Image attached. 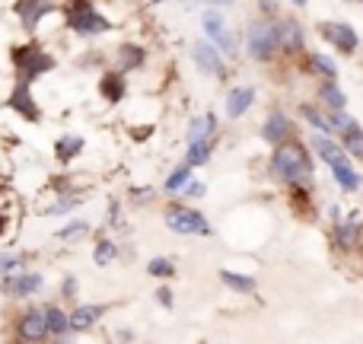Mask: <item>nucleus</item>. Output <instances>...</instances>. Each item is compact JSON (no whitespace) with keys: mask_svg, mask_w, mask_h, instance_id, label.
I'll list each match as a JSON object with an SVG mask.
<instances>
[{"mask_svg":"<svg viewBox=\"0 0 363 344\" xmlns=\"http://www.w3.org/2000/svg\"><path fill=\"white\" fill-rule=\"evenodd\" d=\"M220 284H226L230 290H236V294H242V296H252L258 290V284H255V277L252 274H239V271H233V268H220Z\"/></svg>","mask_w":363,"mask_h":344,"instance_id":"23","label":"nucleus"},{"mask_svg":"<svg viewBox=\"0 0 363 344\" xmlns=\"http://www.w3.org/2000/svg\"><path fill=\"white\" fill-rule=\"evenodd\" d=\"M77 294H80V281H77V277L74 274H67V277H64V281H61V300H77Z\"/></svg>","mask_w":363,"mask_h":344,"instance_id":"35","label":"nucleus"},{"mask_svg":"<svg viewBox=\"0 0 363 344\" xmlns=\"http://www.w3.org/2000/svg\"><path fill=\"white\" fill-rule=\"evenodd\" d=\"M118 245L112 243V239H106V236H96V245H93V262L99 265V268H106V265H112L115 258H118Z\"/></svg>","mask_w":363,"mask_h":344,"instance_id":"28","label":"nucleus"},{"mask_svg":"<svg viewBox=\"0 0 363 344\" xmlns=\"http://www.w3.org/2000/svg\"><path fill=\"white\" fill-rule=\"evenodd\" d=\"M277 26H281V51H287V55H303V51H306V32H303L300 19L284 16V19H277Z\"/></svg>","mask_w":363,"mask_h":344,"instance_id":"15","label":"nucleus"},{"mask_svg":"<svg viewBox=\"0 0 363 344\" xmlns=\"http://www.w3.org/2000/svg\"><path fill=\"white\" fill-rule=\"evenodd\" d=\"M300 118L306 121L313 131H322V134H335V125L328 115H322L315 106H309V102H300Z\"/></svg>","mask_w":363,"mask_h":344,"instance_id":"25","label":"nucleus"},{"mask_svg":"<svg viewBox=\"0 0 363 344\" xmlns=\"http://www.w3.org/2000/svg\"><path fill=\"white\" fill-rule=\"evenodd\" d=\"M45 287V274L38 271H13V274L0 277V294L10 296V300H29V296L42 294Z\"/></svg>","mask_w":363,"mask_h":344,"instance_id":"8","label":"nucleus"},{"mask_svg":"<svg viewBox=\"0 0 363 344\" xmlns=\"http://www.w3.org/2000/svg\"><path fill=\"white\" fill-rule=\"evenodd\" d=\"M252 106H255V87H233L230 93H226L223 112L230 121H236V118H242Z\"/></svg>","mask_w":363,"mask_h":344,"instance_id":"18","label":"nucleus"},{"mask_svg":"<svg viewBox=\"0 0 363 344\" xmlns=\"http://www.w3.org/2000/svg\"><path fill=\"white\" fill-rule=\"evenodd\" d=\"M204 194H207L204 182H188V185L182 188V198H204Z\"/></svg>","mask_w":363,"mask_h":344,"instance_id":"36","label":"nucleus"},{"mask_svg":"<svg viewBox=\"0 0 363 344\" xmlns=\"http://www.w3.org/2000/svg\"><path fill=\"white\" fill-rule=\"evenodd\" d=\"M306 4H309V0H294V6H300V10H303Z\"/></svg>","mask_w":363,"mask_h":344,"instance_id":"43","label":"nucleus"},{"mask_svg":"<svg viewBox=\"0 0 363 344\" xmlns=\"http://www.w3.org/2000/svg\"><path fill=\"white\" fill-rule=\"evenodd\" d=\"M306 64H309V70H315V74L322 77V80H338V64H335L328 55H322V51L306 55Z\"/></svg>","mask_w":363,"mask_h":344,"instance_id":"26","label":"nucleus"},{"mask_svg":"<svg viewBox=\"0 0 363 344\" xmlns=\"http://www.w3.org/2000/svg\"><path fill=\"white\" fill-rule=\"evenodd\" d=\"M147 274L150 277H160V281H169V277H176V262L166 255H157L147 262Z\"/></svg>","mask_w":363,"mask_h":344,"instance_id":"30","label":"nucleus"},{"mask_svg":"<svg viewBox=\"0 0 363 344\" xmlns=\"http://www.w3.org/2000/svg\"><path fill=\"white\" fill-rule=\"evenodd\" d=\"M45 319H48L51 338H70L74 335V322H70V313H64L57 303H45Z\"/></svg>","mask_w":363,"mask_h":344,"instance_id":"21","label":"nucleus"},{"mask_svg":"<svg viewBox=\"0 0 363 344\" xmlns=\"http://www.w3.org/2000/svg\"><path fill=\"white\" fill-rule=\"evenodd\" d=\"M13 335L19 341H48L51 338V328L48 319H45V309L42 306H29L13 319Z\"/></svg>","mask_w":363,"mask_h":344,"instance_id":"9","label":"nucleus"},{"mask_svg":"<svg viewBox=\"0 0 363 344\" xmlns=\"http://www.w3.org/2000/svg\"><path fill=\"white\" fill-rule=\"evenodd\" d=\"M99 96L108 102V106H121L128 96V80H125V70L112 67L99 77Z\"/></svg>","mask_w":363,"mask_h":344,"instance_id":"14","label":"nucleus"},{"mask_svg":"<svg viewBox=\"0 0 363 344\" xmlns=\"http://www.w3.org/2000/svg\"><path fill=\"white\" fill-rule=\"evenodd\" d=\"M328 118H332L335 134H338V138L347 131V128H354V125H357V118H354V115H347L345 109H338V112H328Z\"/></svg>","mask_w":363,"mask_h":344,"instance_id":"34","label":"nucleus"},{"mask_svg":"<svg viewBox=\"0 0 363 344\" xmlns=\"http://www.w3.org/2000/svg\"><path fill=\"white\" fill-rule=\"evenodd\" d=\"M191 57H194V64H198L201 74L217 77V80H223V77H226L223 55H220V48L211 42V38H204V42H194L191 45Z\"/></svg>","mask_w":363,"mask_h":344,"instance_id":"11","label":"nucleus"},{"mask_svg":"<svg viewBox=\"0 0 363 344\" xmlns=\"http://www.w3.org/2000/svg\"><path fill=\"white\" fill-rule=\"evenodd\" d=\"M319 102L328 109V112L347 109V96H345V89L338 87V80H322L319 83Z\"/></svg>","mask_w":363,"mask_h":344,"instance_id":"24","label":"nucleus"},{"mask_svg":"<svg viewBox=\"0 0 363 344\" xmlns=\"http://www.w3.org/2000/svg\"><path fill=\"white\" fill-rule=\"evenodd\" d=\"M108 226H112V230H118L121 226V201L118 198L108 204Z\"/></svg>","mask_w":363,"mask_h":344,"instance_id":"38","label":"nucleus"},{"mask_svg":"<svg viewBox=\"0 0 363 344\" xmlns=\"http://www.w3.org/2000/svg\"><path fill=\"white\" fill-rule=\"evenodd\" d=\"M360 230H363L360 213H347V217H341L338 223H335V243H338V249H345V252L357 249L360 245Z\"/></svg>","mask_w":363,"mask_h":344,"instance_id":"16","label":"nucleus"},{"mask_svg":"<svg viewBox=\"0 0 363 344\" xmlns=\"http://www.w3.org/2000/svg\"><path fill=\"white\" fill-rule=\"evenodd\" d=\"M157 303H160L163 309H172V306H176V294H172V287H160V290H157Z\"/></svg>","mask_w":363,"mask_h":344,"instance_id":"37","label":"nucleus"},{"mask_svg":"<svg viewBox=\"0 0 363 344\" xmlns=\"http://www.w3.org/2000/svg\"><path fill=\"white\" fill-rule=\"evenodd\" d=\"M271 175L281 179L284 185H309L315 172V163L309 157V147L300 144L296 138L284 140V144L271 147Z\"/></svg>","mask_w":363,"mask_h":344,"instance_id":"1","label":"nucleus"},{"mask_svg":"<svg viewBox=\"0 0 363 344\" xmlns=\"http://www.w3.org/2000/svg\"><path fill=\"white\" fill-rule=\"evenodd\" d=\"M83 147H86V140H83L80 134H61V138L55 140V160L61 166H70L83 153Z\"/></svg>","mask_w":363,"mask_h":344,"instance_id":"22","label":"nucleus"},{"mask_svg":"<svg viewBox=\"0 0 363 344\" xmlns=\"http://www.w3.org/2000/svg\"><path fill=\"white\" fill-rule=\"evenodd\" d=\"M89 230V223L86 220H70V223H64L61 230L55 233L57 239H61V243H70V239H77V236H83V233Z\"/></svg>","mask_w":363,"mask_h":344,"instance_id":"33","label":"nucleus"},{"mask_svg":"<svg viewBox=\"0 0 363 344\" xmlns=\"http://www.w3.org/2000/svg\"><path fill=\"white\" fill-rule=\"evenodd\" d=\"M258 10H262V16H277V0H258Z\"/></svg>","mask_w":363,"mask_h":344,"instance_id":"39","label":"nucleus"},{"mask_svg":"<svg viewBox=\"0 0 363 344\" xmlns=\"http://www.w3.org/2000/svg\"><path fill=\"white\" fill-rule=\"evenodd\" d=\"M213 153V138H204V140H194V144L185 147V163L188 166H204Z\"/></svg>","mask_w":363,"mask_h":344,"instance_id":"27","label":"nucleus"},{"mask_svg":"<svg viewBox=\"0 0 363 344\" xmlns=\"http://www.w3.org/2000/svg\"><path fill=\"white\" fill-rule=\"evenodd\" d=\"M201 29H204V35L211 38V42L223 51V55H236V35L230 32L226 16L217 10V6H211V10L201 13Z\"/></svg>","mask_w":363,"mask_h":344,"instance_id":"10","label":"nucleus"},{"mask_svg":"<svg viewBox=\"0 0 363 344\" xmlns=\"http://www.w3.org/2000/svg\"><path fill=\"white\" fill-rule=\"evenodd\" d=\"M163 220L172 233H179V236H207V233H211V223H207L204 213H201L198 207L179 204V201H169V204H166Z\"/></svg>","mask_w":363,"mask_h":344,"instance_id":"5","label":"nucleus"},{"mask_svg":"<svg viewBox=\"0 0 363 344\" xmlns=\"http://www.w3.org/2000/svg\"><path fill=\"white\" fill-rule=\"evenodd\" d=\"M147 64V48L138 42H121L118 48H115V67L118 70H140Z\"/></svg>","mask_w":363,"mask_h":344,"instance_id":"19","label":"nucleus"},{"mask_svg":"<svg viewBox=\"0 0 363 344\" xmlns=\"http://www.w3.org/2000/svg\"><path fill=\"white\" fill-rule=\"evenodd\" d=\"M245 51H249L252 61L258 64H271L281 51V26H277V16H258L249 23V42H245Z\"/></svg>","mask_w":363,"mask_h":344,"instance_id":"3","label":"nucleus"},{"mask_svg":"<svg viewBox=\"0 0 363 344\" xmlns=\"http://www.w3.org/2000/svg\"><path fill=\"white\" fill-rule=\"evenodd\" d=\"M328 170H332V179L338 182V188H341V192H347V194L360 192L363 179H360V172L354 170V163H351V153H347V157H341V160H335V163H328Z\"/></svg>","mask_w":363,"mask_h":344,"instance_id":"17","label":"nucleus"},{"mask_svg":"<svg viewBox=\"0 0 363 344\" xmlns=\"http://www.w3.org/2000/svg\"><path fill=\"white\" fill-rule=\"evenodd\" d=\"M201 4H211V6H230V4H236V0H201Z\"/></svg>","mask_w":363,"mask_h":344,"instance_id":"41","label":"nucleus"},{"mask_svg":"<svg viewBox=\"0 0 363 344\" xmlns=\"http://www.w3.org/2000/svg\"><path fill=\"white\" fill-rule=\"evenodd\" d=\"M10 64H13V74L16 80H26V83H35L38 77L51 74L57 67L55 55L45 51V45L38 38H29V42H19L10 48Z\"/></svg>","mask_w":363,"mask_h":344,"instance_id":"2","label":"nucleus"},{"mask_svg":"<svg viewBox=\"0 0 363 344\" xmlns=\"http://www.w3.org/2000/svg\"><path fill=\"white\" fill-rule=\"evenodd\" d=\"M322 42H328L338 55H357L360 48V35L351 23H341V19H325V23L315 26Z\"/></svg>","mask_w":363,"mask_h":344,"instance_id":"6","label":"nucleus"},{"mask_svg":"<svg viewBox=\"0 0 363 344\" xmlns=\"http://www.w3.org/2000/svg\"><path fill=\"white\" fill-rule=\"evenodd\" d=\"M262 140L268 147H277V144H284V140H290L296 134V128H294V118H287L284 112H271L268 118H264V125H262Z\"/></svg>","mask_w":363,"mask_h":344,"instance_id":"13","label":"nucleus"},{"mask_svg":"<svg viewBox=\"0 0 363 344\" xmlns=\"http://www.w3.org/2000/svg\"><path fill=\"white\" fill-rule=\"evenodd\" d=\"M191 170H194V166H188V163L176 166V170H172L169 175H166V182H163V192H166V194H179L182 188H185L188 182H191Z\"/></svg>","mask_w":363,"mask_h":344,"instance_id":"29","label":"nucleus"},{"mask_svg":"<svg viewBox=\"0 0 363 344\" xmlns=\"http://www.w3.org/2000/svg\"><path fill=\"white\" fill-rule=\"evenodd\" d=\"M115 338H118V341H131L134 332H131V328H118V332H115Z\"/></svg>","mask_w":363,"mask_h":344,"instance_id":"40","label":"nucleus"},{"mask_svg":"<svg viewBox=\"0 0 363 344\" xmlns=\"http://www.w3.org/2000/svg\"><path fill=\"white\" fill-rule=\"evenodd\" d=\"M13 13H16L19 26H23L26 32H35L38 23L45 19V13H55V4H51V0H16Z\"/></svg>","mask_w":363,"mask_h":344,"instance_id":"12","label":"nucleus"},{"mask_svg":"<svg viewBox=\"0 0 363 344\" xmlns=\"http://www.w3.org/2000/svg\"><path fill=\"white\" fill-rule=\"evenodd\" d=\"M6 226H10V220H6V213L0 211V236H4V230H6Z\"/></svg>","mask_w":363,"mask_h":344,"instance_id":"42","label":"nucleus"},{"mask_svg":"<svg viewBox=\"0 0 363 344\" xmlns=\"http://www.w3.org/2000/svg\"><path fill=\"white\" fill-rule=\"evenodd\" d=\"M341 144H345V150L351 153L354 160H363V128L360 125L347 128V131L341 134Z\"/></svg>","mask_w":363,"mask_h":344,"instance_id":"31","label":"nucleus"},{"mask_svg":"<svg viewBox=\"0 0 363 344\" xmlns=\"http://www.w3.org/2000/svg\"><path fill=\"white\" fill-rule=\"evenodd\" d=\"M23 268H26L23 252H6V255H0V277L13 274V271H23Z\"/></svg>","mask_w":363,"mask_h":344,"instance_id":"32","label":"nucleus"},{"mask_svg":"<svg viewBox=\"0 0 363 344\" xmlns=\"http://www.w3.org/2000/svg\"><path fill=\"white\" fill-rule=\"evenodd\" d=\"M106 313H108L106 303H83V306H74V313H70L74 332H89L93 326H99Z\"/></svg>","mask_w":363,"mask_h":344,"instance_id":"20","label":"nucleus"},{"mask_svg":"<svg viewBox=\"0 0 363 344\" xmlns=\"http://www.w3.org/2000/svg\"><path fill=\"white\" fill-rule=\"evenodd\" d=\"M67 26L83 38H96L112 32V19L93 4V0H67V10H64Z\"/></svg>","mask_w":363,"mask_h":344,"instance_id":"4","label":"nucleus"},{"mask_svg":"<svg viewBox=\"0 0 363 344\" xmlns=\"http://www.w3.org/2000/svg\"><path fill=\"white\" fill-rule=\"evenodd\" d=\"M6 109H10L16 118L29 121V125H38V121H42V106H38L35 93H32V83H26V80L13 83L10 96H6Z\"/></svg>","mask_w":363,"mask_h":344,"instance_id":"7","label":"nucleus"}]
</instances>
